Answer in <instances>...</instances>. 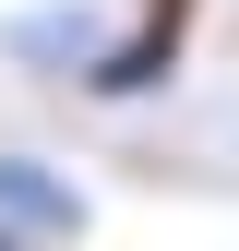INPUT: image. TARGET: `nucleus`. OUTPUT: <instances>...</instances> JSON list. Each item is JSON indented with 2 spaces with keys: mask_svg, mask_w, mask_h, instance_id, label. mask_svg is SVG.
<instances>
[{
  "mask_svg": "<svg viewBox=\"0 0 239 251\" xmlns=\"http://www.w3.org/2000/svg\"><path fill=\"white\" fill-rule=\"evenodd\" d=\"M191 24H203V0H132V24L84 60V96H108V108L167 96V84H179V60H191Z\"/></svg>",
  "mask_w": 239,
  "mask_h": 251,
  "instance_id": "f257e3e1",
  "label": "nucleus"
},
{
  "mask_svg": "<svg viewBox=\"0 0 239 251\" xmlns=\"http://www.w3.org/2000/svg\"><path fill=\"white\" fill-rule=\"evenodd\" d=\"M0 227H12V239H36V251H60V239H84V227H96V203H84L48 155H0Z\"/></svg>",
  "mask_w": 239,
  "mask_h": 251,
  "instance_id": "f03ea898",
  "label": "nucleus"
},
{
  "mask_svg": "<svg viewBox=\"0 0 239 251\" xmlns=\"http://www.w3.org/2000/svg\"><path fill=\"white\" fill-rule=\"evenodd\" d=\"M12 60H48V72L84 84V60H96V12H36V24H12Z\"/></svg>",
  "mask_w": 239,
  "mask_h": 251,
  "instance_id": "7ed1b4c3",
  "label": "nucleus"
},
{
  "mask_svg": "<svg viewBox=\"0 0 239 251\" xmlns=\"http://www.w3.org/2000/svg\"><path fill=\"white\" fill-rule=\"evenodd\" d=\"M0 251H36V239H12V227H0Z\"/></svg>",
  "mask_w": 239,
  "mask_h": 251,
  "instance_id": "20e7f679",
  "label": "nucleus"
}]
</instances>
